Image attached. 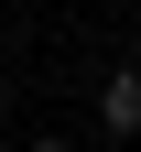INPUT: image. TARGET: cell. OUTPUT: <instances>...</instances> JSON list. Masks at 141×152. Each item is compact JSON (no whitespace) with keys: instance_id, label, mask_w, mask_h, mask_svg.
<instances>
[{"instance_id":"cell-1","label":"cell","mask_w":141,"mask_h":152,"mask_svg":"<svg viewBox=\"0 0 141 152\" xmlns=\"http://www.w3.org/2000/svg\"><path fill=\"white\" fill-rule=\"evenodd\" d=\"M87 109H98V130H109V141H141V76H130V65L98 76V98H87Z\"/></svg>"},{"instance_id":"cell-2","label":"cell","mask_w":141,"mask_h":152,"mask_svg":"<svg viewBox=\"0 0 141 152\" xmlns=\"http://www.w3.org/2000/svg\"><path fill=\"white\" fill-rule=\"evenodd\" d=\"M22 152H65V130H33V141H22Z\"/></svg>"},{"instance_id":"cell-3","label":"cell","mask_w":141,"mask_h":152,"mask_svg":"<svg viewBox=\"0 0 141 152\" xmlns=\"http://www.w3.org/2000/svg\"><path fill=\"white\" fill-rule=\"evenodd\" d=\"M130 76H141V33H130Z\"/></svg>"},{"instance_id":"cell-4","label":"cell","mask_w":141,"mask_h":152,"mask_svg":"<svg viewBox=\"0 0 141 152\" xmlns=\"http://www.w3.org/2000/svg\"><path fill=\"white\" fill-rule=\"evenodd\" d=\"M0 109H11V76H0Z\"/></svg>"}]
</instances>
